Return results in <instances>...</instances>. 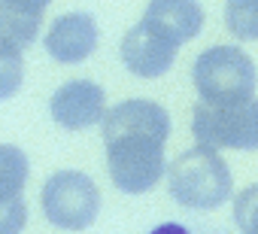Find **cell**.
Returning a JSON list of instances; mask_svg holds the SVG:
<instances>
[{
    "label": "cell",
    "instance_id": "cell-1",
    "mask_svg": "<svg viewBox=\"0 0 258 234\" xmlns=\"http://www.w3.org/2000/svg\"><path fill=\"white\" fill-rule=\"evenodd\" d=\"M234 180L222 155L210 146L185 149L170 161L167 170V192L176 204L188 210H216L231 198Z\"/></svg>",
    "mask_w": 258,
    "mask_h": 234
},
{
    "label": "cell",
    "instance_id": "cell-2",
    "mask_svg": "<svg viewBox=\"0 0 258 234\" xmlns=\"http://www.w3.org/2000/svg\"><path fill=\"white\" fill-rule=\"evenodd\" d=\"M195 88L207 103H243L255 91V64L237 46H210L191 67Z\"/></svg>",
    "mask_w": 258,
    "mask_h": 234
},
{
    "label": "cell",
    "instance_id": "cell-3",
    "mask_svg": "<svg viewBox=\"0 0 258 234\" xmlns=\"http://www.w3.org/2000/svg\"><path fill=\"white\" fill-rule=\"evenodd\" d=\"M191 134L201 146L210 149H258V97L243 103H195Z\"/></svg>",
    "mask_w": 258,
    "mask_h": 234
},
{
    "label": "cell",
    "instance_id": "cell-4",
    "mask_svg": "<svg viewBox=\"0 0 258 234\" xmlns=\"http://www.w3.org/2000/svg\"><path fill=\"white\" fill-rule=\"evenodd\" d=\"M43 216L64 231H82L97 219L100 192L94 180L82 170H58L46 180L40 192Z\"/></svg>",
    "mask_w": 258,
    "mask_h": 234
},
{
    "label": "cell",
    "instance_id": "cell-5",
    "mask_svg": "<svg viewBox=\"0 0 258 234\" xmlns=\"http://www.w3.org/2000/svg\"><path fill=\"white\" fill-rule=\"evenodd\" d=\"M106 170L118 192L146 195L167 173L164 143L146 137H124L106 143Z\"/></svg>",
    "mask_w": 258,
    "mask_h": 234
},
{
    "label": "cell",
    "instance_id": "cell-6",
    "mask_svg": "<svg viewBox=\"0 0 258 234\" xmlns=\"http://www.w3.org/2000/svg\"><path fill=\"white\" fill-rule=\"evenodd\" d=\"M103 125V143L124 140V137H146V140H161L167 143L170 137V115L161 103L131 97L121 100L112 109H106Z\"/></svg>",
    "mask_w": 258,
    "mask_h": 234
},
{
    "label": "cell",
    "instance_id": "cell-7",
    "mask_svg": "<svg viewBox=\"0 0 258 234\" xmlns=\"http://www.w3.org/2000/svg\"><path fill=\"white\" fill-rule=\"evenodd\" d=\"M52 119L67 131H85L106 119V94L91 79L64 82L49 100Z\"/></svg>",
    "mask_w": 258,
    "mask_h": 234
},
{
    "label": "cell",
    "instance_id": "cell-8",
    "mask_svg": "<svg viewBox=\"0 0 258 234\" xmlns=\"http://www.w3.org/2000/svg\"><path fill=\"white\" fill-rule=\"evenodd\" d=\"M176 49H179L176 43H170L155 28H149L146 22H140V25H134L131 31L124 34L118 55H121V64L131 70L134 76L158 79V76H164L173 67Z\"/></svg>",
    "mask_w": 258,
    "mask_h": 234
},
{
    "label": "cell",
    "instance_id": "cell-9",
    "mask_svg": "<svg viewBox=\"0 0 258 234\" xmlns=\"http://www.w3.org/2000/svg\"><path fill=\"white\" fill-rule=\"evenodd\" d=\"M43 43L58 64H79L97 49V25L88 13H67L52 22Z\"/></svg>",
    "mask_w": 258,
    "mask_h": 234
},
{
    "label": "cell",
    "instance_id": "cell-10",
    "mask_svg": "<svg viewBox=\"0 0 258 234\" xmlns=\"http://www.w3.org/2000/svg\"><path fill=\"white\" fill-rule=\"evenodd\" d=\"M143 22L155 28L170 43L182 46L195 40L204 28V10L198 0H149Z\"/></svg>",
    "mask_w": 258,
    "mask_h": 234
},
{
    "label": "cell",
    "instance_id": "cell-11",
    "mask_svg": "<svg viewBox=\"0 0 258 234\" xmlns=\"http://www.w3.org/2000/svg\"><path fill=\"white\" fill-rule=\"evenodd\" d=\"M28 180V158L16 146H0V201L22 195Z\"/></svg>",
    "mask_w": 258,
    "mask_h": 234
},
{
    "label": "cell",
    "instance_id": "cell-12",
    "mask_svg": "<svg viewBox=\"0 0 258 234\" xmlns=\"http://www.w3.org/2000/svg\"><path fill=\"white\" fill-rule=\"evenodd\" d=\"M225 25L240 40H258V0H228Z\"/></svg>",
    "mask_w": 258,
    "mask_h": 234
},
{
    "label": "cell",
    "instance_id": "cell-13",
    "mask_svg": "<svg viewBox=\"0 0 258 234\" xmlns=\"http://www.w3.org/2000/svg\"><path fill=\"white\" fill-rule=\"evenodd\" d=\"M234 222L243 234H258V183L234 198Z\"/></svg>",
    "mask_w": 258,
    "mask_h": 234
},
{
    "label": "cell",
    "instance_id": "cell-14",
    "mask_svg": "<svg viewBox=\"0 0 258 234\" xmlns=\"http://www.w3.org/2000/svg\"><path fill=\"white\" fill-rule=\"evenodd\" d=\"M25 222H28V207L22 195L0 201V234H19Z\"/></svg>",
    "mask_w": 258,
    "mask_h": 234
},
{
    "label": "cell",
    "instance_id": "cell-15",
    "mask_svg": "<svg viewBox=\"0 0 258 234\" xmlns=\"http://www.w3.org/2000/svg\"><path fill=\"white\" fill-rule=\"evenodd\" d=\"M0 64H4V91L0 97H10L19 88V73H22V49L0 43Z\"/></svg>",
    "mask_w": 258,
    "mask_h": 234
},
{
    "label": "cell",
    "instance_id": "cell-16",
    "mask_svg": "<svg viewBox=\"0 0 258 234\" xmlns=\"http://www.w3.org/2000/svg\"><path fill=\"white\" fill-rule=\"evenodd\" d=\"M52 0H0V10H13V13H28V16H40Z\"/></svg>",
    "mask_w": 258,
    "mask_h": 234
},
{
    "label": "cell",
    "instance_id": "cell-17",
    "mask_svg": "<svg viewBox=\"0 0 258 234\" xmlns=\"http://www.w3.org/2000/svg\"><path fill=\"white\" fill-rule=\"evenodd\" d=\"M149 234H191L185 225H179V222H164V225H158V228H152Z\"/></svg>",
    "mask_w": 258,
    "mask_h": 234
}]
</instances>
